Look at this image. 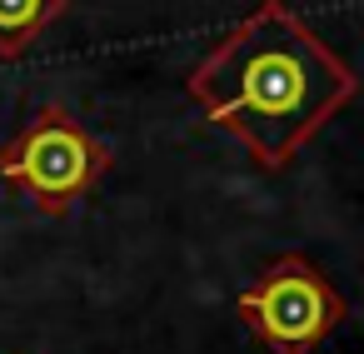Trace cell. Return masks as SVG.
I'll return each mask as SVG.
<instances>
[{"label": "cell", "mask_w": 364, "mask_h": 354, "mask_svg": "<svg viewBox=\"0 0 364 354\" xmlns=\"http://www.w3.org/2000/svg\"><path fill=\"white\" fill-rule=\"evenodd\" d=\"M185 95L274 175L359 95V75L289 0H259L200 55Z\"/></svg>", "instance_id": "obj_1"}, {"label": "cell", "mask_w": 364, "mask_h": 354, "mask_svg": "<svg viewBox=\"0 0 364 354\" xmlns=\"http://www.w3.org/2000/svg\"><path fill=\"white\" fill-rule=\"evenodd\" d=\"M110 165V145L70 105H41L11 145H0V180H11L50 220L70 215Z\"/></svg>", "instance_id": "obj_2"}, {"label": "cell", "mask_w": 364, "mask_h": 354, "mask_svg": "<svg viewBox=\"0 0 364 354\" xmlns=\"http://www.w3.org/2000/svg\"><path fill=\"white\" fill-rule=\"evenodd\" d=\"M235 309L255 329V339L274 354H309L349 314V304L329 284V274L299 250L269 259L255 274V284H245L235 294Z\"/></svg>", "instance_id": "obj_3"}, {"label": "cell", "mask_w": 364, "mask_h": 354, "mask_svg": "<svg viewBox=\"0 0 364 354\" xmlns=\"http://www.w3.org/2000/svg\"><path fill=\"white\" fill-rule=\"evenodd\" d=\"M65 11L70 0H0V60H21Z\"/></svg>", "instance_id": "obj_4"}]
</instances>
